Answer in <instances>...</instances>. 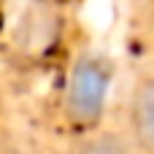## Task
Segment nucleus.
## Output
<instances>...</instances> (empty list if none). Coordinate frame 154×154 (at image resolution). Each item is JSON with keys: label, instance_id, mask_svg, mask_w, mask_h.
<instances>
[{"label": "nucleus", "instance_id": "obj_3", "mask_svg": "<svg viewBox=\"0 0 154 154\" xmlns=\"http://www.w3.org/2000/svg\"><path fill=\"white\" fill-rule=\"evenodd\" d=\"M79 154H141L130 138L114 135V133H97L84 141Z\"/></svg>", "mask_w": 154, "mask_h": 154}, {"label": "nucleus", "instance_id": "obj_2", "mask_svg": "<svg viewBox=\"0 0 154 154\" xmlns=\"http://www.w3.org/2000/svg\"><path fill=\"white\" fill-rule=\"evenodd\" d=\"M130 141L135 143V149L141 154H152L154 149V81L149 76H143L133 95H130Z\"/></svg>", "mask_w": 154, "mask_h": 154}, {"label": "nucleus", "instance_id": "obj_1", "mask_svg": "<svg viewBox=\"0 0 154 154\" xmlns=\"http://www.w3.org/2000/svg\"><path fill=\"white\" fill-rule=\"evenodd\" d=\"M114 79V68L97 57V54H84L70 76H68V87H65V114L76 122V125H95L103 116L106 108V97H108V87Z\"/></svg>", "mask_w": 154, "mask_h": 154}]
</instances>
